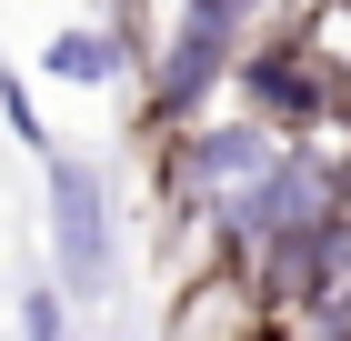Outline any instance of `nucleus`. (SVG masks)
<instances>
[{
    "mask_svg": "<svg viewBox=\"0 0 351 341\" xmlns=\"http://www.w3.org/2000/svg\"><path fill=\"white\" fill-rule=\"evenodd\" d=\"M261 291H271L261 271H221V281H201L171 321H181V331H251V321H271V301H261Z\"/></svg>",
    "mask_w": 351,
    "mask_h": 341,
    "instance_id": "nucleus-3",
    "label": "nucleus"
},
{
    "mask_svg": "<svg viewBox=\"0 0 351 341\" xmlns=\"http://www.w3.org/2000/svg\"><path fill=\"white\" fill-rule=\"evenodd\" d=\"M51 71H60V80H101V71H110V40H60Z\"/></svg>",
    "mask_w": 351,
    "mask_h": 341,
    "instance_id": "nucleus-4",
    "label": "nucleus"
},
{
    "mask_svg": "<svg viewBox=\"0 0 351 341\" xmlns=\"http://www.w3.org/2000/svg\"><path fill=\"white\" fill-rule=\"evenodd\" d=\"M261 161H271V131H201V141H181V161H171V181H181V201H201V211H241V191L261 181Z\"/></svg>",
    "mask_w": 351,
    "mask_h": 341,
    "instance_id": "nucleus-1",
    "label": "nucleus"
},
{
    "mask_svg": "<svg viewBox=\"0 0 351 341\" xmlns=\"http://www.w3.org/2000/svg\"><path fill=\"white\" fill-rule=\"evenodd\" d=\"M51 231H60V261L81 271V281H101L110 221H101V181H90L81 161H51Z\"/></svg>",
    "mask_w": 351,
    "mask_h": 341,
    "instance_id": "nucleus-2",
    "label": "nucleus"
}]
</instances>
